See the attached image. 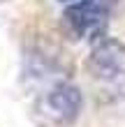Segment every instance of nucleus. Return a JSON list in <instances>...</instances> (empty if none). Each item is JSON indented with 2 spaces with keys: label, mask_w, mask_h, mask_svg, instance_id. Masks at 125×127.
Instances as JSON below:
<instances>
[{
  "label": "nucleus",
  "mask_w": 125,
  "mask_h": 127,
  "mask_svg": "<svg viewBox=\"0 0 125 127\" xmlns=\"http://www.w3.org/2000/svg\"><path fill=\"white\" fill-rule=\"evenodd\" d=\"M81 93L72 83H58L44 95L40 102V111L53 125H70L81 111Z\"/></svg>",
  "instance_id": "obj_3"
},
{
  "label": "nucleus",
  "mask_w": 125,
  "mask_h": 127,
  "mask_svg": "<svg viewBox=\"0 0 125 127\" xmlns=\"http://www.w3.org/2000/svg\"><path fill=\"white\" fill-rule=\"evenodd\" d=\"M116 0H81L65 9V26L79 39L102 37L107 28V19Z\"/></svg>",
  "instance_id": "obj_1"
},
{
  "label": "nucleus",
  "mask_w": 125,
  "mask_h": 127,
  "mask_svg": "<svg viewBox=\"0 0 125 127\" xmlns=\"http://www.w3.org/2000/svg\"><path fill=\"white\" fill-rule=\"evenodd\" d=\"M63 2H72V0H63Z\"/></svg>",
  "instance_id": "obj_4"
},
{
  "label": "nucleus",
  "mask_w": 125,
  "mask_h": 127,
  "mask_svg": "<svg viewBox=\"0 0 125 127\" xmlns=\"http://www.w3.org/2000/svg\"><path fill=\"white\" fill-rule=\"evenodd\" d=\"M88 69L100 81L125 79V44L114 37H100L88 58Z\"/></svg>",
  "instance_id": "obj_2"
}]
</instances>
